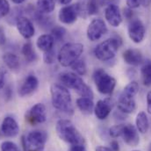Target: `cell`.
<instances>
[{
  "instance_id": "obj_1",
  "label": "cell",
  "mask_w": 151,
  "mask_h": 151,
  "mask_svg": "<svg viewBox=\"0 0 151 151\" xmlns=\"http://www.w3.org/2000/svg\"><path fill=\"white\" fill-rule=\"evenodd\" d=\"M51 100L53 106L63 113L71 115L74 113L72 106V99L68 88L63 84L54 83L50 88Z\"/></svg>"
},
{
  "instance_id": "obj_2",
  "label": "cell",
  "mask_w": 151,
  "mask_h": 151,
  "mask_svg": "<svg viewBox=\"0 0 151 151\" xmlns=\"http://www.w3.org/2000/svg\"><path fill=\"white\" fill-rule=\"evenodd\" d=\"M55 130L58 137L70 145L83 144L84 142L83 137L70 119H59L56 123Z\"/></svg>"
},
{
  "instance_id": "obj_3",
  "label": "cell",
  "mask_w": 151,
  "mask_h": 151,
  "mask_svg": "<svg viewBox=\"0 0 151 151\" xmlns=\"http://www.w3.org/2000/svg\"><path fill=\"white\" fill-rule=\"evenodd\" d=\"M60 82L63 86L69 89H73L81 97L89 98L93 99V92L90 86H88L84 81L76 73L63 72L59 76Z\"/></svg>"
},
{
  "instance_id": "obj_4",
  "label": "cell",
  "mask_w": 151,
  "mask_h": 151,
  "mask_svg": "<svg viewBox=\"0 0 151 151\" xmlns=\"http://www.w3.org/2000/svg\"><path fill=\"white\" fill-rule=\"evenodd\" d=\"M83 52V44L75 43V42L66 43L61 47L57 55L58 62L63 67H70L76 60L79 59Z\"/></svg>"
},
{
  "instance_id": "obj_5",
  "label": "cell",
  "mask_w": 151,
  "mask_h": 151,
  "mask_svg": "<svg viewBox=\"0 0 151 151\" xmlns=\"http://www.w3.org/2000/svg\"><path fill=\"white\" fill-rule=\"evenodd\" d=\"M121 42L116 38L107 39L99 43L94 49V55L97 59L102 62L112 60L116 55Z\"/></svg>"
},
{
  "instance_id": "obj_6",
  "label": "cell",
  "mask_w": 151,
  "mask_h": 151,
  "mask_svg": "<svg viewBox=\"0 0 151 151\" xmlns=\"http://www.w3.org/2000/svg\"><path fill=\"white\" fill-rule=\"evenodd\" d=\"M47 141V134L42 130H34L22 137L24 151H43Z\"/></svg>"
},
{
  "instance_id": "obj_7",
  "label": "cell",
  "mask_w": 151,
  "mask_h": 151,
  "mask_svg": "<svg viewBox=\"0 0 151 151\" xmlns=\"http://www.w3.org/2000/svg\"><path fill=\"white\" fill-rule=\"evenodd\" d=\"M93 80L97 90L103 95L112 94L116 86V79L103 69H97L93 73Z\"/></svg>"
},
{
  "instance_id": "obj_8",
  "label": "cell",
  "mask_w": 151,
  "mask_h": 151,
  "mask_svg": "<svg viewBox=\"0 0 151 151\" xmlns=\"http://www.w3.org/2000/svg\"><path fill=\"white\" fill-rule=\"evenodd\" d=\"M26 120L32 126L44 123L47 120L46 106L41 103L35 104L26 113Z\"/></svg>"
},
{
  "instance_id": "obj_9",
  "label": "cell",
  "mask_w": 151,
  "mask_h": 151,
  "mask_svg": "<svg viewBox=\"0 0 151 151\" xmlns=\"http://www.w3.org/2000/svg\"><path fill=\"white\" fill-rule=\"evenodd\" d=\"M107 33L105 21L101 19H94L87 28V38L91 41H97Z\"/></svg>"
},
{
  "instance_id": "obj_10",
  "label": "cell",
  "mask_w": 151,
  "mask_h": 151,
  "mask_svg": "<svg viewBox=\"0 0 151 151\" xmlns=\"http://www.w3.org/2000/svg\"><path fill=\"white\" fill-rule=\"evenodd\" d=\"M127 32L130 40L133 42L138 44L141 43L145 37L146 29L142 21L138 19H135L129 23Z\"/></svg>"
},
{
  "instance_id": "obj_11",
  "label": "cell",
  "mask_w": 151,
  "mask_h": 151,
  "mask_svg": "<svg viewBox=\"0 0 151 151\" xmlns=\"http://www.w3.org/2000/svg\"><path fill=\"white\" fill-rule=\"evenodd\" d=\"M81 12V7L79 4H71V5H66L63 7L58 14L59 20L63 24H72L74 23L78 14Z\"/></svg>"
},
{
  "instance_id": "obj_12",
  "label": "cell",
  "mask_w": 151,
  "mask_h": 151,
  "mask_svg": "<svg viewBox=\"0 0 151 151\" xmlns=\"http://www.w3.org/2000/svg\"><path fill=\"white\" fill-rule=\"evenodd\" d=\"M0 131L2 134L4 135L5 137L13 138L19 134V126L14 118L11 116H6L2 121Z\"/></svg>"
},
{
  "instance_id": "obj_13",
  "label": "cell",
  "mask_w": 151,
  "mask_h": 151,
  "mask_svg": "<svg viewBox=\"0 0 151 151\" xmlns=\"http://www.w3.org/2000/svg\"><path fill=\"white\" fill-rule=\"evenodd\" d=\"M105 18L108 24L113 27H118L122 22V15L118 5L108 4L105 10Z\"/></svg>"
},
{
  "instance_id": "obj_14",
  "label": "cell",
  "mask_w": 151,
  "mask_h": 151,
  "mask_svg": "<svg viewBox=\"0 0 151 151\" xmlns=\"http://www.w3.org/2000/svg\"><path fill=\"white\" fill-rule=\"evenodd\" d=\"M121 136L125 143L130 147H135L140 142V136L138 134V130L134 125L131 124L124 125L123 133Z\"/></svg>"
},
{
  "instance_id": "obj_15",
  "label": "cell",
  "mask_w": 151,
  "mask_h": 151,
  "mask_svg": "<svg viewBox=\"0 0 151 151\" xmlns=\"http://www.w3.org/2000/svg\"><path fill=\"white\" fill-rule=\"evenodd\" d=\"M16 27L20 35L27 40L31 39L35 34L33 22L26 17H20L16 22Z\"/></svg>"
},
{
  "instance_id": "obj_16",
  "label": "cell",
  "mask_w": 151,
  "mask_h": 151,
  "mask_svg": "<svg viewBox=\"0 0 151 151\" xmlns=\"http://www.w3.org/2000/svg\"><path fill=\"white\" fill-rule=\"evenodd\" d=\"M39 87V80L35 75L27 76L21 84L19 94L20 97H27L31 94H33Z\"/></svg>"
},
{
  "instance_id": "obj_17",
  "label": "cell",
  "mask_w": 151,
  "mask_h": 151,
  "mask_svg": "<svg viewBox=\"0 0 151 151\" xmlns=\"http://www.w3.org/2000/svg\"><path fill=\"white\" fill-rule=\"evenodd\" d=\"M122 57L124 62L131 66H138L143 62L142 54L137 49H133V48L127 49L123 53Z\"/></svg>"
},
{
  "instance_id": "obj_18",
  "label": "cell",
  "mask_w": 151,
  "mask_h": 151,
  "mask_svg": "<svg viewBox=\"0 0 151 151\" xmlns=\"http://www.w3.org/2000/svg\"><path fill=\"white\" fill-rule=\"evenodd\" d=\"M112 111V105L108 99L99 100L94 107V113L96 117L100 119H106Z\"/></svg>"
},
{
  "instance_id": "obj_19",
  "label": "cell",
  "mask_w": 151,
  "mask_h": 151,
  "mask_svg": "<svg viewBox=\"0 0 151 151\" xmlns=\"http://www.w3.org/2000/svg\"><path fill=\"white\" fill-rule=\"evenodd\" d=\"M117 107L119 109V111L122 113H134L136 109V102L134 100V99L133 98H128L126 96H123L122 94L120 95L118 104H117Z\"/></svg>"
},
{
  "instance_id": "obj_20",
  "label": "cell",
  "mask_w": 151,
  "mask_h": 151,
  "mask_svg": "<svg viewBox=\"0 0 151 151\" xmlns=\"http://www.w3.org/2000/svg\"><path fill=\"white\" fill-rule=\"evenodd\" d=\"M3 61L5 65L13 72H18L20 69V62L19 57L12 53H5L3 55Z\"/></svg>"
},
{
  "instance_id": "obj_21",
  "label": "cell",
  "mask_w": 151,
  "mask_h": 151,
  "mask_svg": "<svg viewBox=\"0 0 151 151\" xmlns=\"http://www.w3.org/2000/svg\"><path fill=\"white\" fill-rule=\"evenodd\" d=\"M76 103L77 108L84 114H91L92 112H94L95 106H94L92 99L81 97L76 99Z\"/></svg>"
},
{
  "instance_id": "obj_22",
  "label": "cell",
  "mask_w": 151,
  "mask_h": 151,
  "mask_svg": "<svg viewBox=\"0 0 151 151\" xmlns=\"http://www.w3.org/2000/svg\"><path fill=\"white\" fill-rule=\"evenodd\" d=\"M54 44H55V40L51 35H42L38 38L36 41L37 47L43 52H47L52 49Z\"/></svg>"
},
{
  "instance_id": "obj_23",
  "label": "cell",
  "mask_w": 151,
  "mask_h": 151,
  "mask_svg": "<svg viewBox=\"0 0 151 151\" xmlns=\"http://www.w3.org/2000/svg\"><path fill=\"white\" fill-rule=\"evenodd\" d=\"M135 125L138 132L141 134H146L149 130L150 127V121L148 119V116L146 113L144 112H140L137 114L136 119H135Z\"/></svg>"
},
{
  "instance_id": "obj_24",
  "label": "cell",
  "mask_w": 151,
  "mask_h": 151,
  "mask_svg": "<svg viewBox=\"0 0 151 151\" xmlns=\"http://www.w3.org/2000/svg\"><path fill=\"white\" fill-rule=\"evenodd\" d=\"M21 52L27 63H34L37 60V55L34 49L33 44L29 41L23 45Z\"/></svg>"
},
{
  "instance_id": "obj_25",
  "label": "cell",
  "mask_w": 151,
  "mask_h": 151,
  "mask_svg": "<svg viewBox=\"0 0 151 151\" xmlns=\"http://www.w3.org/2000/svg\"><path fill=\"white\" fill-rule=\"evenodd\" d=\"M55 8V0H37V10L41 13H51Z\"/></svg>"
},
{
  "instance_id": "obj_26",
  "label": "cell",
  "mask_w": 151,
  "mask_h": 151,
  "mask_svg": "<svg viewBox=\"0 0 151 151\" xmlns=\"http://www.w3.org/2000/svg\"><path fill=\"white\" fill-rule=\"evenodd\" d=\"M142 83L145 86H151V61H148L141 69Z\"/></svg>"
},
{
  "instance_id": "obj_27",
  "label": "cell",
  "mask_w": 151,
  "mask_h": 151,
  "mask_svg": "<svg viewBox=\"0 0 151 151\" xmlns=\"http://www.w3.org/2000/svg\"><path fill=\"white\" fill-rule=\"evenodd\" d=\"M138 91H139V83L136 81H132L124 88L123 92L121 94L123 96L134 99V96L138 93Z\"/></svg>"
},
{
  "instance_id": "obj_28",
  "label": "cell",
  "mask_w": 151,
  "mask_h": 151,
  "mask_svg": "<svg viewBox=\"0 0 151 151\" xmlns=\"http://www.w3.org/2000/svg\"><path fill=\"white\" fill-rule=\"evenodd\" d=\"M72 70L75 72L76 75L84 76L87 73V67L86 63L83 60H76L75 63L70 66Z\"/></svg>"
},
{
  "instance_id": "obj_29",
  "label": "cell",
  "mask_w": 151,
  "mask_h": 151,
  "mask_svg": "<svg viewBox=\"0 0 151 151\" xmlns=\"http://www.w3.org/2000/svg\"><path fill=\"white\" fill-rule=\"evenodd\" d=\"M66 34H67L66 29L64 27H59V26H56V27H53L52 30H51V35H52V37L54 38L55 41H58V42L63 40V39L65 37Z\"/></svg>"
},
{
  "instance_id": "obj_30",
  "label": "cell",
  "mask_w": 151,
  "mask_h": 151,
  "mask_svg": "<svg viewBox=\"0 0 151 151\" xmlns=\"http://www.w3.org/2000/svg\"><path fill=\"white\" fill-rule=\"evenodd\" d=\"M21 14H22V11H21V9H19V8H14L13 10H12V12H9V16H8V18H7V21L10 23V24H15L16 25V22H17V20L20 18V17H22L21 16Z\"/></svg>"
},
{
  "instance_id": "obj_31",
  "label": "cell",
  "mask_w": 151,
  "mask_h": 151,
  "mask_svg": "<svg viewBox=\"0 0 151 151\" xmlns=\"http://www.w3.org/2000/svg\"><path fill=\"white\" fill-rule=\"evenodd\" d=\"M87 12L89 15H95L99 12V1L98 0H89L87 3Z\"/></svg>"
},
{
  "instance_id": "obj_32",
  "label": "cell",
  "mask_w": 151,
  "mask_h": 151,
  "mask_svg": "<svg viewBox=\"0 0 151 151\" xmlns=\"http://www.w3.org/2000/svg\"><path fill=\"white\" fill-rule=\"evenodd\" d=\"M124 125H114L109 129V134L113 138H118L122 135Z\"/></svg>"
},
{
  "instance_id": "obj_33",
  "label": "cell",
  "mask_w": 151,
  "mask_h": 151,
  "mask_svg": "<svg viewBox=\"0 0 151 151\" xmlns=\"http://www.w3.org/2000/svg\"><path fill=\"white\" fill-rule=\"evenodd\" d=\"M10 12V4L7 0H0V19L4 18Z\"/></svg>"
},
{
  "instance_id": "obj_34",
  "label": "cell",
  "mask_w": 151,
  "mask_h": 151,
  "mask_svg": "<svg viewBox=\"0 0 151 151\" xmlns=\"http://www.w3.org/2000/svg\"><path fill=\"white\" fill-rule=\"evenodd\" d=\"M1 151H19L17 144L11 141H4L1 143Z\"/></svg>"
},
{
  "instance_id": "obj_35",
  "label": "cell",
  "mask_w": 151,
  "mask_h": 151,
  "mask_svg": "<svg viewBox=\"0 0 151 151\" xmlns=\"http://www.w3.org/2000/svg\"><path fill=\"white\" fill-rule=\"evenodd\" d=\"M43 60L44 62L47 63V64H52L55 63V50L52 48L47 52H44V55H43Z\"/></svg>"
},
{
  "instance_id": "obj_36",
  "label": "cell",
  "mask_w": 151,
  "mask_h": 151,
  "mask_svg": "<svg viewBox=\"0 0 151 151\" xmlns=\"http://www.w3.org/2000/svg\"><path fill=\"white\" fill-rule=\"evenodd\" d=\"M127 4L129 8H137L141 4H143L144 6H147L149 4V0H127Z\"/></svg>"
},
{
  "instance_id": "obj_37",
  "label": "cell",
  "mask_w": 151,
  "mask_h": 151,
  "mask_svg": "<svg viewBox=\"0 0 151 151\" xmlns=\"http://www.w3.org/2000/svg\"><path fill=\"white\" fill-rule=\"evenodd\" d=\"M5 74L6 71L4 68L0 67V90H2L4 87L5 84Z\"/></svg>"
},
{
  "instance_id": "obj_38",
  "label": "cell",
  "mask_w": 151,
  "mask_h": 151,
  "mask_svg": "<svg viewBox=\"0 0 151 151\" xmlns=\"http://www.w3.org/2000/svg\"><path fill=\"white\" fill-rule=\"evenodd\" d=\"M6 43V35H5V32L4 30V28L2 27H0V46L3 47L4 46Z\"/></svg>"
},
{
  "instance_id": "obj_39",
  "label": "cell",
  "mask_w": 151,
  "mask_h": 151,
  "mask_svg": "<svg viewBox=\"0 0 151 151\" xmlns=\"http://www.w3.org/2000/svg\"><path fill=\"white\" fill-rule=\"evenodd\" d=\"M69 151H86V149L83 144H76L71 145Z\"/></svg>"
},
{
  "instance_id": "obj_40",
  "label": "cell",
  "mask_w": 151,
  "mask_h": 151,
  "mask_svg": "<svg viewBox=\"0 0 151 151\" xmlns=\"http://www.w3.org/2000/svg\"><path fill=\"white\" fill-rule=\"evenodd\" d=\"M147 111L151 114V91H150L147 94Z\"/></svg>"
},
{
  "instance_id": "obj_41",
  "label": "cell",
  "mask_w": 151,
  "mask_h": 151,
  "mask_svg": "<svg viewBox=\"0 0 151 151\" xmlns=\"http://www.w3.org/2000/svg\"><path fill=\"white\" fill-rule=\"evenodd\" d=\"M124 16L127 18V19H132L133 17V12H132V9L131 8H126L124 9Z\"/></svg>"
},
{
  "instance_id": "obj_42",
  "label": "cell",
  "mask_w": 151,
  "mask_h": 151,
  "mask_svg": "<svg viewBox=\"0 0 151 151\" xmlns=\"http://www.w3.org/2000/svg\"><path fill=\"white\" fill-rule=\"evenodd\" d=\"M111 146V150L113 151H119V142L117 141H113L110 144Z\"/></svg>"
},
{
  "instance_id": "obj_43",
  "label": "cell",
  "mask_w": 151,
  "mask_h": 151,
  "mask_svg": "<svg viewBox=\"0 0 151 151\" xmlns=\"http://www.w3.org/2000/svg\"><path fill=\"white\" fill-rule=\"evenodd\" d=\"M95 151H113L110 148L108 147H105V146H99L96 148Z\"/></svg>"
},
{
  "instance_id": "obj_44",
  "label": "cell",
  "mask_w": 151,
  "mask_h": 151,
  "mask_svg": "<svg viewBox=\"0 0 151 151\" xmlns=\"http://www.w3.org/2000/svg\"><path fill=\"white\" fill-rule=\"evenodd\" d=\"M72 0H59L60 4H63V5H67V4H70L71 3Z\"/></svg>"
},
{
  "instance_id": "obj_45",
  "label": "cell",
  "mask_w": 151,
  "mask_h": 151,
  "mask_svg": "<svg viewBox=\"0 0 151 151\" xmlns=\"http://www.w3.org/2000/svg\"><path fill=\"white\" fill-rule=\"evenodd\" d=\"M14 4H22V3H24L26 0H12Z\"/></svg>"
},
{
  "instance_id": "obj_46",
  "label": "cell",
  "mask_w": 151,
  "mask_h": 151,
  "mask_svg": "<svg viewBox=\"0 0 151 151\" xmlns=\"http://www.w3.org/2000/svg\"><path fill=\"white\" fill-rule=\"evenodd\" d=\"M148 151H151V142L150 143V145H149V149H148Z\"/></svg>"
},
{
  "instance_id": "obj_47",
  "label": "cell",
  "mask_w": 151,
  "mask_h": 151,
  "mask_svg": "<svg viewBox=\"0 0 151 151\" xmlns=\"http://www.w3.org/2000/svg\"><path fill=\"white\" fill-rule=\"evenodd\" d=\"M133 151H139V150H133Z\"/></svg>"
}]
</instances>
